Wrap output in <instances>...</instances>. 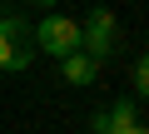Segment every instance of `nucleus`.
Returning <instances> with one entry per match:
<instances>
[{
	"label": "nucleus",
	"instance_id": "1",
	"mask_svg": "<svg viewBox=\"0 0 149 134\" xmlns=\"http://www.w3.org/2000/svg\"><path fill=\"white\" fill-rule=\"evenodd\" d=\"M35 30L25 15H0V70L5 75H20L30 70V60H35Z\"/></svg>",
	"mask_w": 149,
	"mask_h": 134
},
{
	"label": "nucleus",
	"instance_id": "2",
	"mask_svg": "<svg viewBox=\"0 0 149 134\" xmlns=\"http://www.w3.org/2000/svg\"><path fill=\"white\" fill-rule=\"evenodd\" d=\"M80 50L90 60H100V65L119 55V20H114V10L90 5V15L80 20Z\"/></svg>",
	"mask_w": 149,
	"mask_h": 134
},
{
	"label": "nucleus",
	"instance_id": "3",
	"mask_svg": "<svg viewBox=\"0 0 149 134\" xmlns=\"http://www.w3.org/2000/svg\"><path fill=\"white\" fill-rule=\"evenodd\" d=\"M35 50H40V55H55V60H65L70 50H80V20L50 10V15L35 25Z\"/></svg>",
	"mask_w": 149,
	"mask_h": 134
},
{
	"label": "nucleus",
	"instance_id": "4",
	"mask_svg": "<svg viewBox=\"0 0 149 134\" xmlns=\"http://www.w3.org/2000/svg\"><path fill=\"white\" fill-rule=\"evenodd\" d=\"M129 124H139V114H134V94H129V99H114L109 109H100V114L90 119V134H124Z\"/></svg>",
	"mask_w": 149,
	"mask_h": 134
},
{
	"label": "nucleus",
	"instance_id": "5",
	"mask_svg": "<svg viewBox=\"0 0 149 134\" xmlns=\"http://www.w3.org/2000/svg\"><path fill=\"white\" fill-rule=\"evenodd\" d=\"M60 80H65L70 90H85V85H95V80H100V60H90L85 50H70V55L60 60Z\"/></svg>",
	"mask_w": 149,
	"mask_h": 134
},
{
	"label": "nucleus",
	"instance_id": "6",
	"mask_svg": "<svg viewBox=\"0 0 149 134\" xmlns=\"http://www.w3.org/2000/svg\"><path fill=\"white\" fill-rule=\"evenodd\" d=\"M129 85H134V99H149V50L134 60V75H129Z\"/></svg>",
	"mask_w": 149,
	"mask_h": 134
},
{
	"label": "nucleus",
	"instance_id": "7",
	"mask_svg": "<svg viewBox=\"0 0 149 134\" xmlns=\"http://www.w3.org/2000/svg\"><path fill=\"white\" fill-rule=\"evenodd\" d=\"M30 5H40V10H55V5H60V0H30Z\"/></svg>",
	"mask_w": 149,
	"mask_h": 134
},
{
	"label": "nucleus",
	"instance_id": "8",
	"mask_svg": "<svg viewBox=\"0 0 149 134\" xmlns=\"http://www.w3.org/2000/svg\"><path fill=\"white\" fill-rule=\"evenodd\" d=\"M124 134H149V124H129V129H124Z\"/></svg>",
	"mask_w": 149,
	"mask_h": 134
},
{
	"label": "nucleus",
	"instance_id": "9",
	"mask_svg": "<svg viewBox=\"0 0 149 134\" xmlns=\"http://www.w3.org/2000/svg\"><path fill=\"white\" fill-rule=\"evenodd\" d=\"M0 15H5V10H0Z\"/></svg>",
	"mask_w": 149,
	"mask_h": 134
}]
</instances>
